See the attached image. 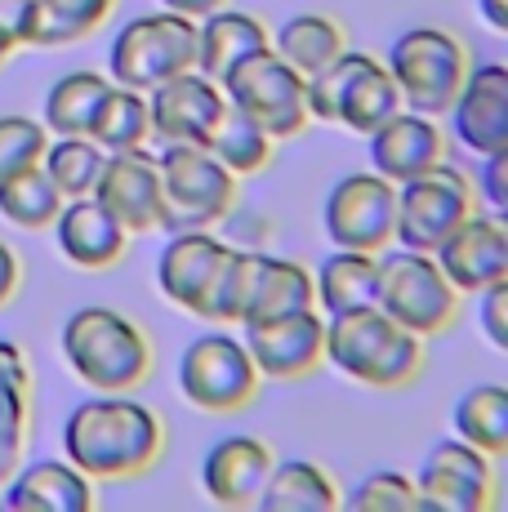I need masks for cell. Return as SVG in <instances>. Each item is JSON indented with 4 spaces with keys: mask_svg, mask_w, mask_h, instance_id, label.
Returning <instances> with one entry per match:
<instances>
[{
    "mask_svg": "<svg viewBox=\"0 0 508 512\" xmlns=\"http://www.w3.org/2000/svg\"><path fill=\"white\" fill-rule=\"evenodd\" d=\"M63 450L90 481L143 477L165 450V423L130 392H99L67 415Z\"/></svg>",
    "mask_w": 508,
    "mask_h": 512,
    "instance_id": "6da1fadb",
    "label": "cell"
},
{
    "mask_svg": "<svg viewBox=\"0 0 508 512\" xmlns=\"http://www.w3.org/2000/svg\"><path fill=\"white\" fill-rule=\"evenodd\" d=\"M424 343V334L406 330L379 303L326 317V366L361 388H410L424 374Z\"/></svg>",
    "mask_w": 508,
    "mask_h": 512,
    "instance_id": "7a4b0ae2",
    "label": "cell"
},
{
    "mask_svg": "<svg viewBox=\"0 0 508 512\" xmlns=\"http://www.w3.org/2000/svg\"><path fill=\"white\" fill-rule=\"evenodd\" d=\"M63 357L94 392H134L152 374V343L116 308H81L63 326Z\"/></svg>",
    "mask_w": 508,
    "mask_h": 512,
    "instance_id": "3957f363",
    "label": "cell"
},
{
    "mask_svg": "<svg viewBox=\"0 0 508 512\" xmlns=\"http://www.w3.org/2000/svg\"><path fill=\"white\" fill-rule=\"evenodd\" d=\"M384 67L393 72L397 90H402V103L410 112L446 121L459 85H464L468 67H473V54H468L464 36L451 32V27L419 23V27H406V32L393 36Z\"/></svg>",
    "mask_w": 508,
    "mask_h": 512,
    "instance_id": "277c9868",
    "label": "cell"
},
{
    "mask_svg": "<svg viewBox=\"0 0 508 512\" xmlns=\"http://www.w3.org/2000/svg\"><path fill=\"white\" fill-rule=\"evenodd\" d=\"M375 303L393 321H402L406 330L437 339V334H446L455 326L464 294L442 272L437 254L397 245V250L379 254V299Z\"/></svg>",
    "mask_w": 508,
    "mask_h": 512,
    "instance_id": "5b68a950",
    "label": "cell"
},
{
    "mask_svg": "<svg viewBox=\"0 0 508 512\" xmlns=\"http://www.w3.org/2000/svg\"><path fill=\"white\" fill-rule=\"evenodd\" d=\"M192 67H197V18L174 14V9L130 18L107 54V76L143 94Z\"/></svg>",
    "mask_w": 508,
    "mask_h": 512,
    "instance_id": "8992f818",
    "label": "cell"
},
{
    "mask_svg": "<svg viewBox=\"0 0 508 512\" xmlns=\"http://www.w3.org/2000/svg\"><path fill=\"white\" fill-rule=\"evenodd\" d=\"M156 165H161V192H165V210H161L165 232L214 228V223H223L232 214V205H237V174L210 147H197V143L161 147Z\"/></svg>",
    "mask_w": 508,
    "mask_h": 512,
    "instance_id": "52a82bcc",
    "label": "cell"
},
{
    "mask_svg": "<svg viewBox=\"0 0 508 512\" xmlns=\"http://www.w3.org/2000/svg\"><path fill=\"white\" fill-rule=\"evenodd\" d=\"M263 374L254 366L250 348L241 334H228V326L197 334L179 357V392L188 406L205 415H237L259 397Z\"/></svg>",
    "mask_w": 508,
    "mask_h": 512,
    "instance_id": "ba28073f",
    "label": "cell"
},
{
    "mask_svg": "<svg viewBox=\"0 0 508 512\" xmlns=\"http://www.w3.org/2000/svg\"><path fill=\"white\" fill-rule=\"evenodd\" d=\"M223 94H228L232 107H241L246 116H254L277 143L299 139V134L312 125L308 76L295 72L277 49L250 54L241 67H232L228 81H223Z\"/></svg>",
    "mask_w": 508,
    "mask_h": 512,
    "instance_id": "9c48e42d",
    "label": "cell"
},
{
    "mask_svg": "<svg viewBox=\"0 0 508 512\" xmlns=\"http://www.w3.org/2000/svg\"><path fill=\"white\" fill-rule=\"evenodd\" d=\"M473 210H477V183L468 179L464 170H455L451 161H442L428 174H415V179L397 183L393 241L433 254Z\"/></svg>",
    "mask_w": 508,
    "mask_h": 512,
    "instance_id": "30bf717a",
    "label": "cell"
},
{
    "mask_svg": "<svg viewBox=\"0 0 508 512\" xmlns=\"http://www.w3.org/2000/svg\"><path fill=\"white\" fill-rule=\"evenodd\" d=\"M415 486L419 512H491L500 504L495 459L464 437L433 441L415 468Z\"/></svg>",
    "mask_w": 508,
    "mask_h": 512,
    "instance_id": "8fae6325",
    "label": "cell"
},
{
    "mask_svg": "<svg viewBox=\"0 0 508 512\" xmlns=\"http://www.w3.org/2000/svg\"><path fill=\"white\" fill-rule=\"evenodd\" d=\"M321 232L344 250L384 254L397 232V183L379 170H353L326 192Z\"/></svg>",
    "mask_w": 508,
    "mask_h": 512,
    "instance_id": "7c38bea8",
    "label": "cell"
},
{
    "mask_svg": "<svg viewBox=\"0 0 508 512\" xmlns=\"http://www.w3.org/2000/svg\"><path fill=\"white\" fill-rule=\"evenodd\" d=\"M241 339H246L263 379L295 383L326 366V312L321 308L286 312V317L241 326Z\"/></svg>",
    "mask_w": 508,
    "mask_h": 512,
    "instance_id": "4fadbf2b",
    "label": "cell"
},
{
    "mask_svg": "<svg viewBox=\"0 0 508 512\" xmlns=\"http://www.w3.org/2000/svg\"><path fill=\"white\" fill-rule=\"evenodd\" d=\"M152 107V139L161 147L174 143H197L205 147L214 134V125L228 112V94L219 81H210L205 72H179L170 81H161L156 90H148Z\"/></svg>",
    "mask_w": 508,
    "mask_h": 512,
    "instance_id": "5bb4252c",
    "label": "cell"
},
{
    "mask_svg": "<svg viewBox=\"0 0 508 512\" xmlns=\"http://www.w3.org/2000/svg\"><path fill=\"white\" fill-rule=\"evenodd\" d=\"M451 134L473 156L508 147V63H473L459 85L451 112Z\"/></svg>",
    "mask_w": 508,
    "mask_h": 512,
    "instance_id": "9a60e30c",
    "label": "cell"
},
{
    "mask_svg": "<svg viewBox=\"0 0 508 512\" xmlns=\"http://www.w3.org/2000/svg\"><path fill=\"white\" fill-rule=\"evenodd\" d=\"M94 196L125 223V232L161 228V210H165L161 165H156V156H148L143 147L107 156L99 183H94Z\"/></svg>",
    "mask_w": 508,
    "mask_h": 512,
    "instance_id": "2e32d148",
    "label": "cell"
},
{
    "mask_svg": "<svg viewBox=\"0 0 508 512\" xmlns=\"http://www.w3.org/2000/svg\"><path fill=\"white\" fill-rule=\"evenodd\" d=\"M433 254L464 299L468 294H482L486 285L508 277V241H504L500 219H495L491 210H473Z\"/></svg>",
    "mask_w": 508,
    "mask_h": 512,
    "instance_id": "e0dca14e",
    "label": "cell"
},
{
    "mask_svg": "<svg viewBox=\"0 0 508 512\" xmlns=\"http://www.w3.org/2000/svg\"><path fill=\"white\" fill-rule=\"evenodd\" d=\"M446 152H451V139H446L442 121L424 116V112H410V107L388 116V121L370 134V170H379L393 183L428 174L433 165L446 161Z\"/></svg>",
    "mask_w": 508,
    "mask_h": 512,
    "instance_id": "ac0fdd59",
    "label": "cell"
},
{
    "mask_svg": "<svg viewBox=\"0 0 508 512\" xmlns=\"http://www.w3.org/2000/svg\"><path fill=\"white\" fill-rule=\"evenodd\" d=\"M272 464H277V455L263 437H250V432L219 437L201 459V490L219 508H250L259 504V490L272 477Z\"/></svg>",
    "mask_w": 508,
    "mask_h": 512,
    "instance_id": "d6986e66",
    "label": "cell"
},
{
    "mask_svg": "<svg viewBox=\"0 0 508 512\" xmlns=\"http://www.w3.org/2000/svg\"><path fill=\"white\" fill-rule=\"evenodd\" d=\"M54 236H58V250L67 254V263H76V268H85V272L116 268L125 245H130L125 223L116 219L94 192L63 201V210H58V219H54Z\"/></svg>",
    "mask_w": 508,
    "mask_h": 512,
    "instance_id": "ffe728a7",
    "label": "cell"
},
{
    "mask_svg": "<svg viewBox=\"0 0 508 512\" xmlns=\"http://www.w3.org/2000/svg\"><path fill=\"white\" fill-rule=\"evenodd\" d=\"M223 254H228V245H223L210 228L170 232L161 259H156V285H161V294L174 303V308L197 317V308H201L205 290H210L214 272H219Z\"/></svg>",
    "mask_w": 508,
    "mask_h": 512,
    "instance_id": "44dd1931",
    "label": "cell"
},
{
    "mask_svg": "<svg viewBox=\"0 0 508 512\" xmlns=\"http://www.w3.org/2000/svg\"><path fill=\"white\" fill-rule=\"evenodd\" d=\"M304 308H317V281H312L308 263L286 259V254L254 250V272H250V294H246V317H241V326L286 317V312H304Z\"/></svg>",
    "mask_w": 508,
    "mask_h": 512,
    "instance_id": "7402d4cb",
    "label": "cell"
},
{
    "mask_svg": "<svg viewBox=\"0 0 508 512\" xmlns=\"http://www.w3.org/2000/svg\"><path fill=\"white\" fill-rule=\"evenodd\" d=\"M272 49V32L263 27V18L241 14V9H214V14L197 18V72L210 81H228L232 67H241L250 54Z\"/></svg>",
    "mask_w": 508,
    "mask_h": 512,
    "instance_id": "603a6c76",
    "label": "cell"
},
{
    "mask_svg": "<svg viewBox=\"0 0 508 512\" xmlns=\"http://www.w3.org/2000/svg\"><path fill=\"white\" fill-rule=\"evenodd\" d=\"M5 508L14 512H90L94 508V486L76 464H41L23 468L5 490Z\"/></svg>",
    "mask_w": 508,
    "mask_h": 512,
    "instance_id": "cb8c5ba5",
    "label": "cell"
},
{
    "mask_svg": "<svg viewBox=\"0 0 508 512\" xmlns=\"http://www.w3.org/2000/svg\"><path fill=\"white\" fill-rule=\"evenodd\" d=\"M263 512H335L344 508L335 477L317 459H277L272 477L259 490Z\"/></svg>",
    "mask_w": 508,
    "mask_h": 512,
    "instance_id": "d4e9b609",
    "label": "cell"
},
{
    "mask_svg": "<svg viewBox=\"0 0 508 512\" xmlns=\"http://www.w3.org/2000/svg\"><path fill=\"white\" fill-rule=\"evenodd\" d=\"M312 281H317V308L326 317L348 308H366V303L379 299V254L330 245V254L317 263Z\"/></svg>",
    "mask_w": 508,
    "mask_h": 512,
    "instance_id": "484cf974",
    "label": "cell"
},
{
    "mask_svg": "<svg viewBox=\"0 0 508 512\" xmlns=\"http://www.w3.org/2000/svg\"><path fill=\"white\" fill-rule=\"evenodd\" d=\"M272 49H277L295 72L317 76L321 67H330L348 49V32H344V23H339L335 14L304 9V14H290L286 23L272 32Z\"/></svg>",
    "mask_w": 508,
    "mask_h": 512,
    "instance_id": "4316f807",
    "label": "cell"
},
{
    "mask_svg": "<svg viewBox=\"0 0 508 512\" xmlns=\"http://www.w3.org/2000/svg\"><path fill=\"white\" fill-rule=\"evenodd\" d=\"M451 432L491 459H508V383H473L455 397Z\"/></svg>",
    "mask_w": 508,
    "mask_h": 512,
    "instance_id": "83f0119b",
    "label": "cell"
},
{
    "mask_svg": "<svg viewBox=\"0 0 508 512\" xmlns=\"http://www.w3.org/2000/svg\"><path fill=\"white\" fill-rule=\"evenodd\" d=\"M116 0H32V27L27 45L32 49H58L76 45L90 32H99L103 18L112 14Z\"/></svg>",
    "mask_w": 508,
    "mask_h": 512,
    "instance_id": "f1b7e54d",
    "label": "cell"
},
{
    "mask_svg": "<svg viewBox=\"0 0 508 512\" xmlns=\"http://www.w3.org/2000/svg\"><path fill=\"white\" fill-rule=\"evenodd\" d=\"M90 139L99 143L107 156L143 147V143L152 139V107H148V94L112 81V90H107L99 116H94V125H90Z\"/></svg>",
    "mask_w": 508,
    "mask_h": 512,
    "instance_id": "f546056e",
    "label": "cell"
},
{
    "mask_svg": "<svg viewBox=\"0 0 508 512\" xmlns=\"http://www.w3.org/2000/svg\"><path fill=\"white\" fill-rule=\"evenodd\" d=\"M402 107H406L402 90H397L393 72L384 67V58H370V63L357 72V81L348 85L339 125H344V130H353V134H361V139H370V134H375L388 116L402 112Z\"/></svg>",
    "mask_w": 508,
    "mask_h": 512,
    "instance_id": "4dcf8cb0",
    "label": "cell"
},
{
    "mask_svg": "<svg viewBox=\"0 0 508 512\" xmlns=\"http://www.w3.org/2000/svg\"><path fill=\"white\" fill-rule=\"evenodd\" d=\"M112 90V76L103 72H67L54 81L45 98V130L54 134H90L103 98Z\"/></svg>",
    "mask_w": 508,
    "mask_h": 512,
    "instance_id": "1f68e13d",
    "label": "cell"
},
{
    "mask_svg": "<svg viewBox=\"0 0 508 512\" xmlns=\"http://www.w3.org/2000/svg\"><path fill=\"white\" fill-rule=\"evenodd\" d=\"M210 147L214 156H219L223 165H228L237 179H246V174H259L272 165V152H277V139H272L268 130H263L254 116H246L241 107L228 103V112H223V121L214 125L210 134Z\"/></svg>",
    "mask_w": 508,
    "mask_h": 512,
    "instance_id": "d6a6232c",
    "label": "cell"
},
{
    "mask_svg": "<svg viewBox=\"0 0 508 512\" xmlns=\"http://www.w3.org/2000/svg\"><path fill=\"white\" fill-rule=\"evenodd\" d=\"M63 201L67 196L58 192L54 179L41 170V165H32V170H23V174L0 183V214H5L14 228H27V232L54 228Z\"/></svg>",
    "mask_w": 508,
    "mask_h": 512,
    "instance_id": "836d02e7",
    "label": "cell"
},
{
    "mask_svg": "<svg viewBox=\"0 0 508 512\" xmlns=\"http://www.w3.org/2000/svg\"><path fill=\"white\" fill-rule=\"evenodd\" d=\"M103 161H107V152L90 134H58V139L45 147L41 170L50 174L58 192L72 201V196L94 192V183H99V174H103Z\"/></svg>",
    "mask_w": 508,
    "mask_h": 512,
    "instance_id": "e575fe53",
    "label": "cell"
},
{
    "mask_svg": "<svg viewBox=\"0 0 508 512\" xmlns=\"http://www.w3.org/2000/svg\"><path fill=\"white\" fill-rule=\"evenodd\" d=\"M250 272H254V250H232L223 254L219 272H214L210 290H205L197 317L210 326H241L246 317V294H250Z\"/></svg>",
    "mask_w": 508,
    "mask_h": 512,
    "instance_id": "d590c367",
    "label": "cell"
},
{
    "mask_svg": "<svg viewBox=\"0 0 508 512\" xmlns=\"http://www.w3.org/2000/svg\"><path fill=\"white\" fill-rule=\"evenodd\" d=\"M366 63H370L366 49H353V45H348L330 67H321L317 76H308V112H312V121L339 125V112H344V98H348V85L357 81V72H361Z\"/></svg>",
    "mask_w": 508,
    "mask_h": 512,
    "instance_id": "8d00e7d4",
    "label": "cell"
},
{
    "mask_svg": "<svg viewBox=\"0 0 508 512\" xmlns=\"http://www.w3.org/2000/svg\"><path fill=\"white\" fill-rule=\"evenodd\" d=\"M344 508L353 512H419V486L415 472L397 468H375L366 477H357V486L344 495Z\"/></svg>",
    "mask_w": 508,
    "mask_h": 512,
    "instance_id": "74e56055",
    "label": "cell"
},
{
    "mask_svg": "<svg viewBox=\"0 0 508 512\" xmlns=\"http://www.w3.org/2000/svg\"><path fill=\"white\" fill-rule=\"evenodd\" d=\"M45 147H50V139H45L41 121H32V116H0V183L41 165Z\"/></svg>",
    "mask_w": 508,
    "mask_h": 512,
    "instance_id": "f35d334b",
    "label": "cell"
},
{
    "mask_svg": "<svg viewBox=\"0 0 508 512\" xmlns=\"http://www.w3.org/2000/svg\"><path fill=\"white\" fill-rule=\"evenodd\" d=\"M477 326H482L486 343L508 357V277L477 294Z\"/></svg>",
    "mask_w": 508,
    "mask_h": 512,
    "instance_id": "ab89813d",
    "label": "cell"
},
{
    "mask_svg": "<svg viewBox=\"0 0 508 512\" xmlns=\"http://www.w3.org/2000/svg\"><path fill=\"white\" fill-rule=\"evenodd\" d=\"M477 201L491 214L508 210V147H495V152L482 156V165H477Z\"/></svg>",
    "mask_w": 508,
    "mask_h": 512,
    "instance_id": "60d3db41",
    "label": "cell"
},
{
    "mask_svg": "<svg viewBox=\"0 0 508 512\" xmlns=\"http://www.w3.org/2000/svg\"><path fill=\"white\" fill-rule=\"evenodd\" d=\"M0 27L14 36L18 45H27V27H32V0H0Z\"/></svg>",
    "mask_w": 508,
    "mask_h": 512,
    "instance_id": "b9f144b4",
    "label": "cell"
},
{
    "mask_svg": "<svg viewBox=\"0 0 508 512\" xmlns=\"http://www.w3.org/2000/svg\"><path fill=\"white\" fill-rule=\"evenodd\" d=\"M18 281H23V263H18V254L9 250L5 241H0V308L18 294Z\"/></svg>",
    "mask_w": 508,
    "mask_h": 512,
    "instance_id": "7bdbcfd3",
    "label": "cell"
},
{
    "mask_svg": "<svg viewBox=\"0 0 508 512\" xmlns=\"http://www.w3.org/2000/svg\"><path fill=\"white\" fill-rule=\"evenodd\" d=\"M477 14L486 18V27H491V32L508 36V0H477Z\"/></svg>",
    "mask_w": 508,
    "mask_h": 512,
    "instance_id": "ee69618b",
    "label": "cell"
},
{
    "mask_svg": "<svg viewBox=\"0 0 508 512\" xmlns=\"http://www.w3.org/2000/svg\"><path fill=\"white\" fill-rule=\"evenodd\" d=\"M165 9H174V14H188V18H205L214 14V9H223L228 0H161Z\"/></svg>",
    "mask_w": 508,
    "mask_h": 512,
    "instance_id": "f6af8a7d",
    "label": "cell"
},
{
    "mask_svg": "<svg viewBox=\"0 0 508 512\" xmlns=\"http://www.w3.org/2000/svg\"><path fill=\"white\" fill-rule=\"evenodd\" d=\"M14 49H18V41H14V36H9V32H5V27H0V63H5V58L14 54Z\"/></svg>",
    "mask_w": 508,
    "mask_h": 512,
    "instance_id": "bcb514c9",
    "label": "cell"
},
{
    "mask_svg": "<svg viewBox=\"0 0 508 512\" xmlns=\"http://www.w3.org/2000/svg\"><path fill=\"white\" fill-rule=\"evenodd\" d=\"M495 219H500V228H504V241H508V210H500V214H495Z\"/></svg>",
    "mask_w": 508,
    "mask_h": 512,
    "instance_id": "7dc6e473",
    "label": "cell"
}]
</instances>
